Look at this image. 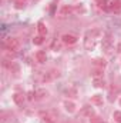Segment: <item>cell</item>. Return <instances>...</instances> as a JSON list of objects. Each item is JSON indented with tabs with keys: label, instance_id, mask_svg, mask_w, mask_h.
Masks as SVG:
<instances>
[{
	"label": "cell",
	"instance_id": "obj_22",
	"mask_svg": "<svg viewBox=\"0 0 121 123\" xmlns=\"http://www.w3.org/2000/svg\"><path fill=\"white\" fill-rule=\"evenodd\" d=\"M24 4H26V1H19V0H16V7H17V9H23Z\"/></svg>",
	"mask_w": 121,
	"mask_h": 123
},
{
	"label": "cell",
	"instance_id": "obj_3",
	"mask_svg": "<svg viewBox=\"0 0 121 123\" xmlns=\"http://www.w3.org/2000/svg\"><path fill=\"white\" fill-rule=\"evenodd\" d=\"M59 76H60V73H59L57 70H50V72L44 73V76H43V82H44V83L53 82V80H54V79H57Z\"/></svg>",
	"mask_w": 121,
	"mask_h": 123
},
{
	"label": "cell",
	"instance_id": "obj_18",
	"mask_svg": "<svg viewBox=\"0 0 121 123\" xmlns=\"http://www.w3.org/2000/svg\"><path fill=\"white\" fill-rule=\"evenodd\" d=\"M113 117H114V120L117 123H121V112L120 110H116V112L113 113Z\"/></svg>",
	"mask_w": 121,
	"mask_h": 123
},
{
	"label": "cell",
	"instance_id": "obj_23",
	"mask_svg": "<svg viewBox=\"0 0 121 123\" xmlns=\"http://www.w3.org/2000/svg\"><path fill=\"white\" fill-rule=\"evenodd\" d=\"M117 52H120L121 53V42L118 43V46H117Z\"/></svg>",
	"mask_w": 121,
	"mask_h": 123
},
{
	"label": "cell",
	"instance_id": "obj_21",
	"mask_svg": "<svg viewBox=\"0 0 121 123\" xmlns=\"http://www.w3.org/2000/svg\"><path fill=\"white\" fill-rule=\"evenodd\" d=\"M27 99L29 100H36V92H29L27 93Z\"/></svg>",
	"mask_w": 121,
	"mask_h": 123
},
{
	"label": "cell",
	"instance_id": "obj_16",
	"mask_svg": "<svg viewBox=\"0 0 121 123\" xmlns=\"http://www.w3.org/2000/svg\"><path fill=\"white\" fill-rule=\"evenodd\" d=\"M67 96L68 97H76L77 96V89L76 87H70V89H67Z\"/></svg>",
	"mask_w": 121,
	"mask_h": 123
},
{
	"label": "cell",
	"instance_id": "obj_13",
	"mask_svg": "<svg viewBox=\"0 0 121 123\" xmlns=\"http://www.w3.org/2000/svg\"><path fill=\"white\" fill-rule=\"evenodd\" d=\"M37 30H38V34H40V36H46V34H47V27H46V25H44L43 22H40V23L37 25Z\"/></svg>",
	"mask_w": 121,
	"mask_h": 123
},
{
	"label": "cell",
	"instance_id": "obj_24",
	"mask_svg": "<svg viewBox=\"0 0 121 123\" xmlns=\"http://www.w3.org/2000/svg\"><path fill=\"white\" fill-rule=\"evenodd\" d=\"M19 1H26V0H19Z\"/></svg>",
	"mask_w": 121,
	"mask_h": 123
},
{
	"label": "cell",
	"instance_id": "obj_15",
	"mask_svg": "<svg viewBox=\"0 0 121 123\" xmlns=\"http://www.w3.org/2000/svg\"><path fill=\"white\" fill-rule=\"evenodd\" d=\"M94 67L95 69H104L105 67V60L104 59H95L94 60Z\"/></svg>",
	"mask_w": 121,
	"mask_h": 123
},
{
	"label": "cell",
	"instance_id": "obj_7",
	"mask_svg": "<svg viewBox=\"0 0 121 123\" xmlns=\"http://www.w3.org/2000/svg\"><path fill=\"white\" fill-rule=\"evenodd\" d=\"M61 42H63L64 44H74V43L77 42V37H76L74 34H64V36L61 37Z\"/></svg>",
	"mask_w": 121,
	"mask_h": 123
},
{
	"label": "cell",
	"instance_id": "obj_10",
	"mask_svg": "<svg viewBox=\"0 0 121 123\" xmlns=\"http://www.w3.org/2000/svg\"><path fill=\"white\" fill-rule=\"evenodd\" d=\"M36 60L38 62V63H44V62L47 60V55H46V52L38 50V52L36 53Z\"/></svg>",
	"mask_w": 121,
	"mask_h": 123
},
{
	"label": "cell",
	"instance_id": "obj_9",
	"mask_svg": "<svg viewBox=\"0 0 121 123\" xmlns=\"http://www.w3.org/2000/svg\"><path fill=\"white\" fill-rule=\"evenodd\" d=\"M80 115H81L83 117H91V116H94V110H93V107H90V106H84V107L81 109Z\"/></svg>",
	"mask_w": 121,
	"mask_h": 123
},
{
	"label": "cell",
	"instance_id": "obj_17",
	"mask_svg": "<svg viewBox=\"0 0 121 123\" xmlns=\"http://www.w3.org/2000/svg\"><path fill=\"white\" fill-rule=\"evenodd\" d=\"M43 37H44V36H40V34H38V36H36V37L33 39V43H34V44H37V46H40V44L44 42V39H43Z\"/></svg>",
	"mask_w": 121,
	"mask_h": 123
},
{
	"label": "cell",
	"instance_id": "obj_2",
	"mask_svg": "<svg viewBox=\"0 0 121 123\" xmlns=\"http://www.w3.org/2000/svg\"><path fill=\"white\" fill-rule=\"evenodd\" d=\"M4 47H6V50L16 52V50H19L20 43H19V40H17V39H7V40L4 42Z\"/></svg>",
	"mask_w": 121,
	"mask_h": 123
},
{
	"label": "cell",
	"instance_id": "obj_8",
	"mask_svg": "<svg viewBox=\"0 0 121 123\" xmlns=\"http://www.w3.org/2000/svg\"><path fill=\"white\" fill-rule=\"evenodd\" d=\"M13 100H14V103H16L17 106H23L26 97H24L23 93H14V94H13Z\"/></svg>",
	"mask_w": 121,
	"mask_h": 123
},
{
	"label": "cell",
	"instance_id": "obj_6",
	"mask_svg": "<svg viewBox=\"0 0 121 123\" xmlns=\"http://www.w3.org/2000/svg\"><path fill=\"white\" fill-rule=\"evenodd\" d=\"M63 106H64V110L68 112V113H74L76 112V103L71 102V100H64Z\"/></svg>",
	"mask_w": 121,
	"mask_h": 123
},
{
	"label": "cell",
	"instance_id": "obj_26",
	"mask_svg": "<svg viewBox=\"0 0 121 123\" xmlns=\"http://www.w3.org/2000/svg\"><path fill=\"white\" fill-rule=\"evenodd\" d=\"M101 123H105V122H101Z\"/></svg>",
	"mask_w": 121,
	"mask_h": 123
},
{
	"label": "cell",
	"instance_id": "obj_11",
	"mask_svg": "<svg viewBox=\"0 0 121 123\" xmlns=\"http://www.w3.org/2000/svg\"><path fill=\"white\" fill-rule=\"evenodd\" d=\"M47 90H44V89H38V90H36V100H43V99H46L47 97Z\"/></svg>",
	"mask_w": 121,
	"mask_h": 123
},
{
	"label": "cell",
	"instance_id": "obj_25",
	"mask_svg": "<svg viewBox=\"0 0 121 123\" xmlns=\"http://www.w3.org/2000/svg\"><path fill=\"white\" fill-rule=\"evenodd\" d=\"M120 105H121V99H120Z\"/></svg>",
	"mask_w": 121,
	"mask_h": 123
},
{
	"label": "cell",
	"instance_id": "obj_5",
	"mask_svg": "<svg viewBox=\"0 0 121 123\" xmlns=\"http://www.w3.org/2000/svg\"><path fill=\"white\" fill-rule=\"evenodd\" d=\"M73 13H74V7H71V6H63L60 9V12H59V16L60 17H67V16H70Z\"/></svg>",
	"mask_w": 121,
	"mask_h": 123
},
{
	"label": "cell",
	"instance_id": "obj_14",
	"mask_svg": "<svg viewBox=\"0 0 121 123\" xmlns=\"http://www.w3.org/2000/svg\"><path fill=\"white\" fill-rule=\"evenodd\" d=\"M93 85L95 87H103L104 86V79L103 77H93Z\"/></svg>",
	"mask_w": 121,
	"mask_h": 123
},
{
	"label": "cell",
	"instance_id": "obj_4",
	"mask_svg": "<svg viewBox=\"0 0 121 123\" xmlns=\"http://www.w3.org/2000/svg\"><path fill=\"white\" fill-rule=\"evenodd\" d=\"M101 47H103L104 52H110V50H111V47H113V39H111L110 34H107V36L103 39V42H101Z\"/></svg>",
	"mask_w": 121,
	"mask_h": 123
},
{
	"label": "cell",
	"instance_id": "obj_20",
	"mask_svg": "<svg viewBox=\"0 0 121 123\" xmlns=\"http://www.w3.org/2000/svg\"><path fill=\"white\" fill-rule=\"evenodd\" d=\"M41 123H54V117H51V116L46 115V116L41 119Z\"/></svg>",
	"mask_w": 121,
	"mask_h": 123
},
{
	"label": "cell",
	"instance_id": "obj_19",
	"mask_svg": "<svg viewBox=\"0 0 121 123\" xmlns=\"http://www.w3.org/2000/svg\"><path fill=\"white\" fill-rule=\"evenodd\" d=\"M74 13H77V14H84V13H86V9H84L83 6H76V7H74Z\"/></svg>",
	"mask_w": 121,
	"mask_h": 123
},
{
	"label": "cell",
	"instance_id": "obj_1",
	"mask_svg": "<svg viewBox=\"0 0 121 123\" xmlns=\"http://www.w3.org/2000/svg\"><path fill=\"white\" fill-rule=\"evenodd\" d=\"M101 36V31L98 29H93V30L86 31L84 34V47L87 50H93L95 47V43H97V39Z\"/></svg>",
	"mask_w": 121,
	"mask_h": 123
},
{
	"label": "cell",
	"instance_id": "obj_12",
	"mask_svg": "<svg viewBox=\"0 0 121 123\" xmlns=\"http://www.w3.org/2000/svg\"><path fill=\"white\" fill-rule=\"evenodd\" d=\"M91 103L95 105V106H101V105H103V96H100V94L91 96Z\"/></svg>",
	"mask_w": 121,
	"mask_h": 123
}]
</instances>
